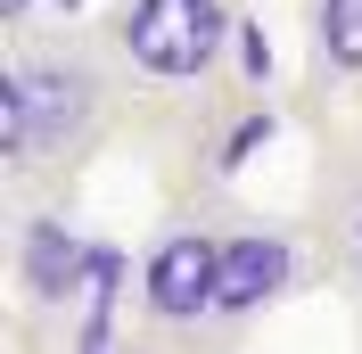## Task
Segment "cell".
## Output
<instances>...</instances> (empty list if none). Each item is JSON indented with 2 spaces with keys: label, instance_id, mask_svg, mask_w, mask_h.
Returning <instances> with one entry per match:
<instances>
[{
  "label": "cell",
  "instance_id": "obj_1",
  "mask_svg": "<svg viewBox=\"0 0 362 354\" xmlns=\"http://www.w3.org/2000/svg\"><path fill=\"white\" fill-rule=\"evenodd\" d=\"M124 58L107 25H8L0 50V190H66L124 124Z\"/></svg>",
  "mask_w": 362,
  "mask_h": 354
},
{
  "label": "cell",
  "instance_id": "obj_2",
  "mask_svg": "<svg viewBox=\"0 0 362 354\" xmlns=\"http://www.w3.org/2000/svg\"><path fill=\"white\" fill-rule=\"evenodd\" d=\"M247 33V0H115L107 42L124 58V83L148 99L206 91L230 67V50Z\"/></svg>",
  "mask_w": 362,
  "mask_h": 354
},
{
  "label": "cell",
  "instance_id": "obj_7",
  "mask_svg": "<svg viewBox=\"0 0 362 354\" xmlns=\"http://www.w3.org/2000/svg\"><path fill=\"white\" fill-rule=\"evenodd\" d=\"M305 83L362 91V0H305Z\"/></svg>",
  "mask_w": 362,
  "mask_h": 354
},
{
  "label": "cell",
  "instance_id": "obj_3",
  "mask_svg": "<svg viewBox=\"0 0 362 354\" xmlns=\"http://www.w3.org/2000/svg\"><path fill=\"white\" fill-rule=\"evenodd\" d=\"M223 231H230V206L189 198L140 239V264H132V338L140 346H206Z\"/></svg>",
  "mask_w": 362,
  "mask_h": 354
},
{
  "label": "cell",
  "instance_id": "obj_4",
  "mask_svg": "<svg viewBox=\"0 0 362 354\" xmlns=\"http://www.w3.org/2000/svg\"><path fill=\"white\" fill-rule=\"evenodd\" d=\"M305 280H321L313 222L305 215H264V206H230L223 272H214V313H206V346L255 338Z\"/></svg>",
  "mask_w": 362,
  "mask_h": 354
},
{
  "label": "cell",
  "instance_id": "obj_5",
  "mask_svg": "<svg viewBox=\"0 0 362 354\" xmlns=\"http://www.w3.org/2000/svg\"><path fill=\"white\" fill-rule=\"evenodd\" d=\"M99 231L74 215L66 190H17L8 198V297L25 338H66V313L99 264Z\"/></svg>",
  "mask_w": 362,
  "mask_h": 354
},
{
  "label": "cell",
  "instance_id": "obj_6",
  "mask_svg": "<svg viewBox=\"0 0 362 354\" xmlns=\"http://www.w3.org/2000/svg\"><path fill=\"white\" fill-rule=\"evenodd\" d=\"M305 222H313V247H321V280L346 297V313L362 330V132H321Z\"/></svg>",
  "mask_w": 362,
  "mask_h": 354
},
{
  "label": "cell",
  "instance_id": "obj_8",
  "mask_svg": "<svg viewBox=\"0 0 362 354\" xmlns=\"http://www.w3.org/2000/svg\"><path fill=\"white\" fill-rule=\"evenodd\" d=\"M8 25H58V17H90V0H0Z\"/></svg>",
  "mask_w": 362,
  "mask_h": 354
}]
</instances>
